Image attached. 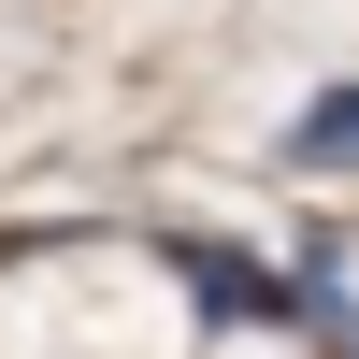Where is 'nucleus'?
<instances>
[{
    "mask_svg": "<svg viewBox=\"0 0 359 359\" xmlns=\"http://www.w3.org/2000/svg\"><path fill=\"white\" fill-rule=\"evenodd\" d=\"M287 158H302V172H331V158H359V86H345V101H316L302 130H287Z\"/></svg>",
    "mask_w": 359,
    "mask_h": 359,
    "instance_id": "obj_1",
    "label": "nucleus"
}]
</instances>
